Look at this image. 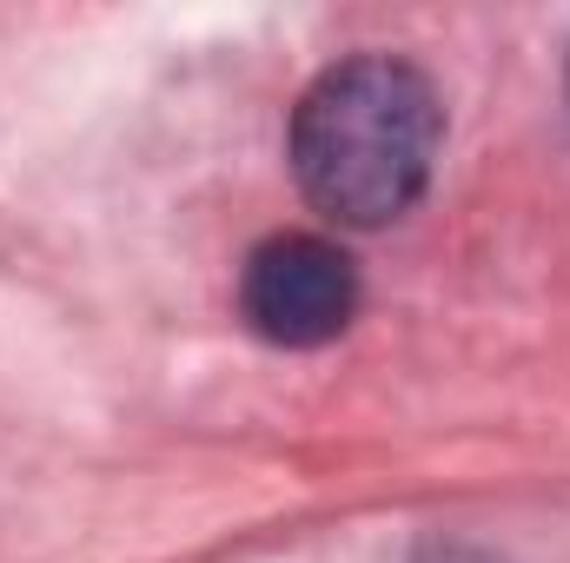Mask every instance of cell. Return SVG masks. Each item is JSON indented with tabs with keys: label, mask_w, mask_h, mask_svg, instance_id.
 <instances>
[{
	"label": "cell",
	"mask_w": 570,
	"mask_h": 563,
	"mask_svg": "<svg viewBox=\"0 0 570 563\" xmlns=\"http://www.w3.org/2000/svg\"><path fill=\"white\" fill-rule=\"evenodd\" d=\"M444 107L412 60L358 53L325 67L292 107V179L338 226H392L419 206Z\"/></svg>",
	"instance_id": "cell-1"
},
{
	"label": "cell",
	"mask_w": 570,
	"mask_h": 563,
	"mask_svg": "<svg viewBox=\"0 0 570 563\" xmlns=\"http://www.w3.org/2000/svg\"><path fill=\"white\" fill-rule=\"evenodd\" d=\"M239 312L266 345H332L358 318V266L345 246L318 233H273L266 246H253L239 273Z\"/></svg>",
	"instance_id": "cell-2"
}]
</instances>
